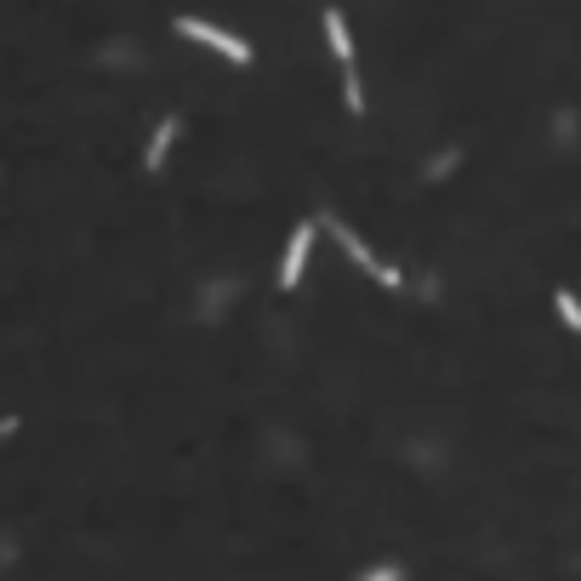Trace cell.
I'll list each match as a JSON object with an SVG mask.
<instances>
[{
	"mask_svg": "<svg viewBox=\"0 0 581 581\" xmlns=\"http://www.w3.org/2000/svg\"><path fill=\"white\" fill-rule=\"evenodd\" d=\"M177 35L183 40H194V46H206V52H222L229 63H251V46L240 40V35H229V29H217V23H206V17H177Z\"/></svg>",
	"mask_w": 581,
	"mask_h": 581,
	"instance_id": "cell-1",
	"label": "cell"
},
{
	"mask_svg": "<svg viewBox=\"0 0 581 581\" xmlns=\"http://www.w3.org/2000/svg\"><path fill=\"white\" fill-rule=\"evenodd\" d=\"M319 23H325V40H331V58L342 63V86H348V109H353V114H360V109H365V92H360V69H353V40H348V23H342V12H337V7H331V12H325Z\"/></svg>",
	"mask_w": 581,
	"mask_h": 581,
	"instance_id": "cell-2",
	"label": "cell"
},
{
	"mask_svg": "<svg viewBox=\"0 0 581 581\" xmlns=\"http://www.w3.org/2000/svg\"><path fill=\"white\" fill-rule=\"evenodd\" d=\"M325 222H331V234L342 240V251H348V257H353V263H360L365 274H371V280H376V286H388V291H399V286H406V274H399L394 263H383V257H376V251H371V245H365L360 234H353V229H348V222H337V217H325Z\"/></svg>",
	"mask_w": 581,
	"mask_h": 581,
	"instance_id": "cell-3",
	"label": "cell"
},
{
	"mask_svg": "<svg viewBox=\"0 0 581 581\" xmlns=\"http://www.w3.org/2000/svg\"><path fill=\"white\" fill-rule=\"evenodd\" d=\"M308 251H314V222H296L291 240H286V257H280V291H296V286H302Z\"/></svg>",
	"mask_w": 581,
	"mask_h": 581,
	"instance_id": "cell-4",
	"label": "cell"
},
{
	"mask_svg": "<svg viewBox=\"0 0 581 581\" xmlns=\"http://www.w3.org/2000/svg\"><path fill=\"white\" fill-rule=\"evenodd\" d=\"M177 132H183L177 120H160V125H155V137H148V148H143V171H160V166H166V148L177 143Z\"/></svg>",
	"mask_w": 581,
	"mask_h": 581,
	"instance_id": "cell-5",
	"label": "cell"
},
{
	"mask_svg": "<svg viewBox=\"0 0 581 581\" xmlns=\"http://www.w3.org/2000/svg\"><path fill=\"white\" fill-rule=\"evenodd\" d=\"M553 308H559V319H565L570 331L581 337V302H576V291H565V286H559V291H553Z\"/></svg>",
	"mask_w": 581,
	"mask_h": 581,
	"instance_id": "cell-6",
	"label": "cell"
},
{
	"mask_svg": "<svg viewBox=\"0 0 581 581\" xmlns=\"http://www.w3.org/2000/svg\"><path fill=\"white\" fill-rule=\"evenodd\" d=\"M353 581H406V565H376V570L353 576Z\"/></svg>",
	"mask_w": 581,
	"mask_h": 581,
	"instance_id": "cell-7",
	"label": "cell"
},
{
	"mask_svg": "<svg viewBox=\"0 0 581 581\" xmlns=\"http://www.w3.org/2000/svg\"><path fill=\"white\" fill-rule=\"evenodd\" d=\"M0 434H12V422H0Z\"/></svg>",
	"mask_w": 581,
	"mask_h": 581,
	"instance_id": "cell-8",
	"label": "cell"
}]
</instances>
